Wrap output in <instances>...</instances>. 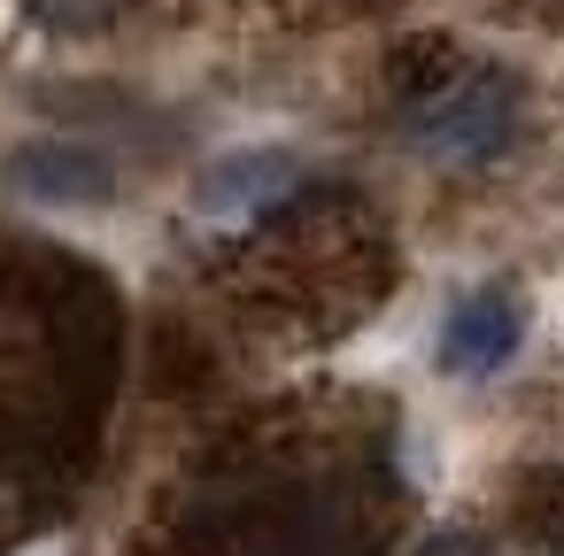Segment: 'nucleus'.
Returning <instances> with one entry per match:
<instances>
[{
  "label": "nucleus",
  "instance_id": "2",
  "mask_svg": "<svg viewBox=\"0 0 564 556\" xmlns=\"http://www.w3.org/2000/svg\"><path fill=\"white\" fill-rule=\"evenodd\" d=\"M518 332H525L518 294L479 286V294H464V302L448 309V325H441V363H448V371H464V379L502 371V363L518 356Z\"/></svg>",
  "mask_w": 564,
  "mask_h": 556
},
{
  "label": "nucleus",
  "instance_id": "4",
  "mask_svg": "<svg viewBox=\"0 0 564 556\" xmlns=\"http://www.w3.org/2000/svg\"><path fill=\"white\" fill-rule=\"evenodd\" d=\"M302 186V171L286 155H232L202 178V217H263Z\"/></svg>",
  "mask_w": 564,
  "mask_h": 556
},
{
  "label": "nucleus",
  "instance_id": "5",
  "mask_svg": "<svg viewBox=\"0 0 564 556\" xmlns=\"http://www.w3.org/2000/svg\"><path fill=\"white\" fill-rule=\"evenodd\" d=\"M356 548V533H348V517L340 510H286V517H271L256 541H248V556H348Z\"/></svg>",
  "mask_w": 564,
  "mask_h": 556
},
{
  "label": "nucleus",
  "instance_id": "1",
  "mask_svg": "<svg viewBox=\"0 0 564 556\" xmlns=\"http://www.w3.org/2000/svg\"><path fill=\"white\" fill-rule=\"evenodd\" d=\"M510 132H518V86L502 70H471L402 117V140L425 163H487L510 148Z\"/></svg>",
  "mask_w": 564,
  "mask_h": 556
},
{
  "label": "nucleus",
  "instance_id": "6",
  "mask_svg": "<svg viewBox=\"0 0 564 556\" xmlns=\"http://www.w3.org/2000/svg\"><path fill=\"white\" fill-rule=\"evenodd\" d=\"M40 9H47L55 24H101V17L117 9V0H40Z\"/></svg>",
  "mask_w": 564,
  "mask_h": 556
},
{
  "label": "nucleus",
  "instance_id": "3",
  "mask_svg": "<svg viewBox=\"0 0 564 556\" xmlns=\"http://www.w3.org/2000/svg\"><path fill=\"white\" fill-rule=\"evenodd\" d=\"M9 186L17 194H40V201H101L117 186V163L78 148V140H40L9 163Z\"/></svg>",
  "mask_w": 564,
  "mask_h": 556
}]
</instances>
